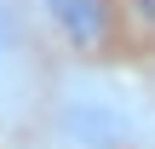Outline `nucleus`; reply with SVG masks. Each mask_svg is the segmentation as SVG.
I'll list each match as a JSON object with an SVG mask.
<instances>
[{"instance_id": "3", "label": "nucleus", "mask_w": 155, "mask_h": 149, "mask_svg": "<svg viewBox=\"0 0 155 149\" xmlns=\"http://www.w3.org/2000/svg\"><path fill=\"white\" fill-rule=\"evenodd\" d=\"M23 69V17L12 0H0V80H12Z\"/></svg>"}, {"instance_id": "1", "label": "nucleus", "mask_w": 155, "mask_h": 149, "mask_svg": "<svg viewBox=\"0 0 155 149\" xmlns=\"http://www.w3.org/2000/svg\"><path fill=\"white\" fill-rule=\"evenodd\" d=\"M58 126L75 149H132L138 144L132 109L109 92H69L58 103Z\"/></svg>"}, {"instance_id": "2", "label": "nucleus", "mask_w": 155, "mask_h": 149, "mask_svg": "<svg viewBox=\"0 0 155 149\" xmlns=\"http://www.w3.org/2000/svg\"><path fill=\"white\" fill-rule=\"evenodd\" d=\"M40 11L75 52H92L109 40V0H40Z\"/></svg>"}, {"instance_id": "4", "label": "nucleus", "mask_w": 155, "mask_h": 149, "mask_svg": "<svg viewBox=\"0 0 155 149\" xmlns=\"http://www.w3.org/2000/svg\"><path fill=\"white\" fill-rule=\"evenodd\" d=\"M138 6H144V17H155V0H138Z\"/></svg>"}]
</instances>
